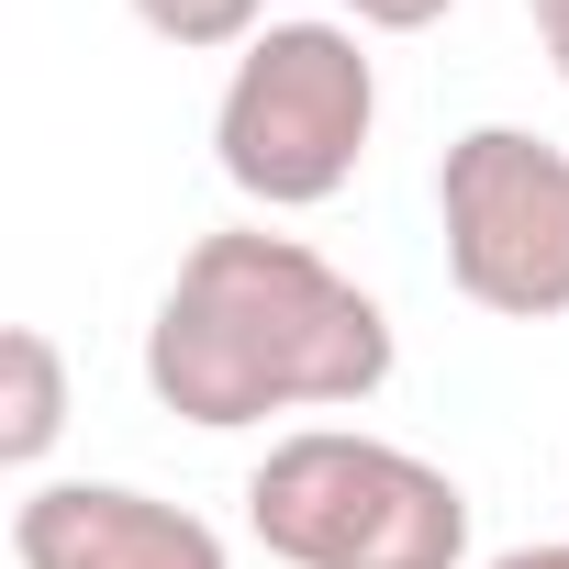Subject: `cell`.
Wrapping results in <instances>:
<instances>
[{
  "instance_id": "8992f818",
  "label": "cell",
  "mask_w": 569,
  "mask_h": 569,
  "mask_svg": "<svg viewBox=\"0 0 569 569\" xmlns=\"http://www.w3.org/2000/svg\"><path fill=\"white\" fill-rule=\"evenodd\" d=\"M57 436H68V358L46 325H12L0 336V469H34Z\"/></svg>"
},
{
  "instance_id": "277c9868",
  "label": "cell",
  "mask_w": 569,
  "mask_h": 569,
  "mask_svg": "<svg viewBox=\"0 0 569 569\" xmlns=\"http://www.w3.org/2000/svg\"><path fill=\"white\" fill-rule=\"evenodd\" d=\"M436 212H447V279L480 313L502 325L569 313V146L525 123H480L447 146Z\"/></svg>"
},
{
  "instance_id": "5b68a950",
  "label": "cell",
  "mask_w": 569,
  "mask_h": 569,
  "mask_svg": "<svg viewBox=\"0 0 569 569\" xmlns=\"http://www.w3.org/2000/svg\"><path fill=\"white\" fill-rule=\"evenodd\" d=\"M12 558L23 569H223V536L123 480H46L12 502Z\"/></svg>"
},
{
  "instance_id": "30bf717a",
  "label": "cell",
  "mask_w": 569,
  "mask_h": 569,
  "mask_svg": "<svg viewBox=\"0 0 569 569\" xmlns=\"http://www.w3.org/2000/svg\"><path fill=\"white\" fill-rule=\"evenodd\" d=\"M491 569H569V536H558V547H513V558H491Z\"/></svg>"
},
{
  "instance_id": "52a82bcc",
  "label": "cell",
  "mask_w": 569,
  "mask_h": 569,
  "mask_svg": "<svg viewBox=\"0 0 569 569\" xmlns=\"http://www.w3.org/2000/svg\"><path fill=\"white\" fill-rule=\"evenodd\" d=\"M257 12H268V0H134V23H146L157 46H190V57L257 46Z\"/></svg>"
},
{
  "instance_id": "7a4b0ae2",
  "label": "cell",
  "mask_w": 569,
  "mask_h": 569,
  "mask_svg": "<svg viewBox=\"0 0 569 569\" xmlns=\"http://www.w3.org/2000/svg\"><path fill=\"white\" fill-rule=\"evenodd\" d=\"M246 525L291 569H458L469 558V491L380 436L313 425L279 436L246 480Z\"/></svg>"
},
{
  "instance_id": "9c48e42d",
  "label": "cell",
  "mask_w": 569,
  "mask_h": 569,
  "mask_svg": "<svg viewBox=\"0 0 569 569\" xmlns=\"http://www.w3.org/2000/svg\"><path fill=\"white\" fill-rule=\"evenodd\" d=\"M525 12H536V34H547V68L569 79V0H525Z\"/></svg>"
},
{
  "instance_id": "3957f363",
  "label": "cell",
  "mask_w": 569,
  "mask_h": 569,
  "mask_svg": "<svg viewBox=\"0 0 569 569\" xmlns=\"http://www.w3.org/2000/svg\"><path fill=\"white\" fill-rule=\"evenodd\" d=\"M369 123H380V68L347 23H268L223 79L212 157H223V179L246 201L313 212V201H336L358 179Z\"/></svg>"
},
{
  "instance_id": "6da1fadb",
  "label": "cell",
  "mask_w": 569,
  "mask_h": 569,
  "mask_svg": "<svg viewBox=\"0 0 569 569\" xmlns=\"http://www.w3.org/2000/svg\"><path fill=\"white\" fill-rule=\"evenodd\" d=\"M380 380H391V313L302 234H257V223L201 234L146 325V391L201 436L369 402Z\"/></svg>"
},
{
  "instance_id": "ba28073f",
  "label": "cell",
  "mask_w": 569,
  "mask_h": 569,
  "mask_svg": "<svg viewBox=\"0 0 569 569\" xmlns=\"http://www.w3.org/2000/svg\"><path fill=\"white\" fill-rule=\"evenodd\" d=\"M336 12H347L358 34H425V23L458 12V0H336Z\"/></svg>"
}]
</instances>
